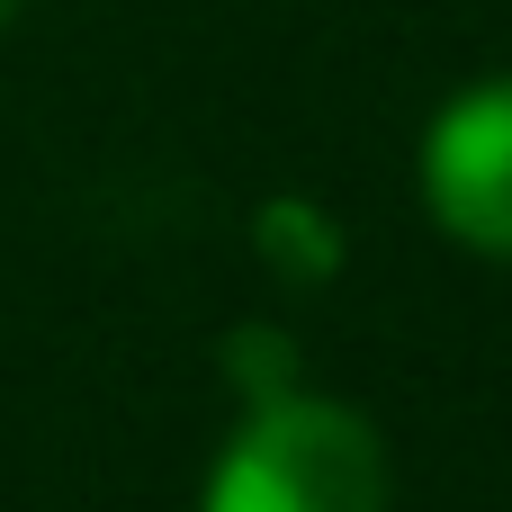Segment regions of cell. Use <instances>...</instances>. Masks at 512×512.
Segmentation results:
<instances>
[{"instance_id": "obj_4", "label": "cell", "mask_w": 512, "mask_h": 512, "mask_svg": "<svg viewBox=\"0 0 512 512\" xmlns=\"http://www.w3.org/2000/svg\"><path fill=\"white\" fill-rule=\"evenodd\" d=\"M225 369H234V387H243L252 405H270V396L297 387V342L270 333V324H234V333H225Z\"/></svg>"}, {"instance_id": "obj_1", "label": "cell", "mask_w": 512, "mask_h": 512, "mask_svg": "<svg viewBox=\"0 0 512 512\" xmlns=\"http://www.w3.org/2000/svg\"><path fill=\"white\" fill-rule=\"evenodd\" d=\"M198 512H387V441L333 396H270L225 441Z\"/></svg>"}, {"instance_id": "obj_2", "label": "cell", "mask_w": 512, "mask_h": 512, "mask_svg": "<svg viewBox=\"0 0 512 512\" xmlns=\"http://www.w3.org/2000/svg\"><path fill=\"white\" fill-rule=\"evenodd\" d=\"M423 207L450 243L512 261V72L459 90L423 135Z\"/></svg>"}, {"instance_id": "obj_3", "label": "cell", "mask_w": 512, "mask_h": 512, "mask_svg": "<svg viewBox=\"0 0 512 512\" xmlns=\"http://www.w3.org/2000/svg\"><path fill=\"white\" fill-rule=\"evenodd\" d=\"M252 243H261V261H270L288 288H315V279L342 270V225H333L324 207H306V198H270L261 225H252Z\"/></svg>"}, {"instance_id": "obj_5", "label": "cell", "mask_w": 512, "mask_h": 512, "mask_svg": "<svg viewBox=\"0 0 512 512\" xmlns=\"http://www.w3.org/2000/svg\"><path fill=\"white\" fill-rule=\"evenodd\" d=\"M9 18H18V0H0V27H9Z\"/></svg>"}]
</instances>
